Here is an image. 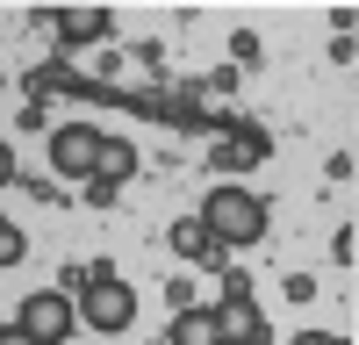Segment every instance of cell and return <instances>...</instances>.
Wrapping results in <instances>:
<instances>
[{
    "mask_svg": "<svg viewBox=\"0 0 359 345\" xmlns=\"http://www.w3.org/2000/svg\"><path fill=\"white\" fill-rule=\"evenodd\" d=\"M201 223H208V238H216V252H245V245H259V238H266V201H259L252 187L223 180V187H208Z\"/></svg>",
    "mask_w": 359,
    "mask_h": 345,
    "instance_id": "obj_1",
    "label": "cell"
},
{
    "mask_svg": "<svg viewBox=\"0 0 359 345\" xmlns=\"http://www.w3.org/2000/svg\"><path fill=\"white\" fill-rule=\"evenodd\" d=\"M79 316H86L94 331H130V324H137L130 280L115 273V266H86V302H79Z\"/></svg>",
    "mask_w": 359,
    "mask_h": 345,
    "instance_id": "obj_2",
    "label": "cell"
},
{
    "mask_svg": "<svg viewBox=\"0 0 359 345\" xmlns=\"http://www.w3.org/2000/svg\"><path fill=\"white\" fill-rule=\"evenodd\" d=\"M15 324L36 338V345H65V338H72V324H79V309H72V295H65V288H36V295L22 302V316H15Z\"/></svg>",
    "mask_w": 359,
    "mask_h": 345,
    "instance_id": "obj_3",
    "label": "cell"
},
{
    "mask_svg": "<svg viewBox=\"0 0 359 345\" xmlns=\"http://www.w3.org/2000/svg\"><path fill=\"white\" fill-rule=\"evenodd\" d=\"M94 158H101V130L57 123V137H50V172L57 180H94Z\"/></svg>",
    "mask_w": 359,
    "mask_h": 345,
    "instance_id": "obj_4",
    "label": "cell"
},
{
    "mask_svg": "<svg viewBox=\"0 0 359 345\" xmlns=\"http://www.w3.org/2000/svg\"><path fill=\"white\" fill-rule=\"evenodd\" d=\"M216 324H223V345H266V309L252 295H223Z\"/></svg>",
    "mask_w": 359,
    "mask_h": 345,
    "instance_id": "obj_5",
    "label": "cell"
},
{
    "mask_svg": "<svg viewBox=\"0 0 359 345\" xmlns=\"http://www.w3.org/2000/svg\"><path fill=\"white\" fill-rule=\"evenodd\" d=\"M165 345H223V324H216V309H201V302L172 309V331H165Z\"/></svg>",
    "mask_w": 359,
    "mask_h": 345,
    "instance_id": "obj_6",
    "label": "cell"
},
{
    "mask_svg": "<svg viewBox=\"0 0 359 345\" xmlns=\"http://www.w3.org/2000/svg\"><path fill=\"white\" fill-rule=\"evenodd\" d=\"M94 36H108V8H94V0L57 8V43H94Z\"/></svg>",
    "mask_w": 359,
    "mask_h": 345,
    "instance_id": "obj_7",
    "label": "cell"
},
{
    "mask_svg": "<svg viewBox=\"0 0 359 345\" xmlns=\"http://www.w3.org/2000/svg\"><path fill=\"white\" fill-rule=\"evenodd\" d=\"M137 172V144H123V137H101V158H94V180L101 187H123Z\"/></svg>",
    "mask_w": 359,
    "mask_h": 345,
    "instance_id": "obj_8",
    "label": "cell"
},
{
    "mask_svg": "<svg viewBox=\"0 0 359 345\" xmlns=\"http://www.w3.org/2000/svg\"><path fill=\"white\" fill-rule=\"evenodd\" d=\"M165 238H172V252H180V259H216V238H208V223H201V216H180Z\"/></svg>",
    "mask_w": 359,
    "mask_h": 345,
    "instance_id": "obj_9",
    "label": "cell"
},
{
    "mask_svg": "<svg viewBox=\"0 0 359 345\" xmlns=\"http://www.w3.org/2000/svg\"><path fill=\"white\" fill-rule=\"evenodd\" d=\"M259 158H266V137H259V130L223 137V144H216V165H223V172H245V165H259Z\"/></svg>",
    "mask_w": 359,
    "mask_h": 345,
    "instance_id": "obj_10",
    "label": "cell"
},
{
    "mask_svg": "<svg viewBox=\"0 0 359 345\" xmlns=\"http://www.w3.org/2000/svg\"><path fill=\"white\" fill-rule=\"evenodd\" d=\"M29 252V238H22V230L8 223V216H0V266H15V259Z\"/></svg>",
    "mask_w": 359,
    "mask_h": 345,
    "instance_id": "obj_11",
    "label": "cell"
},
{
    "mask_svg": "<svg viewBox=\"0 0 359 345\" xmlns=\"http://www.w3.org/2000/svg\"><path fill=\"white\" fill-rule=\"evenodd\" d=\"M287 345H352V338H338V331H294Z\"/></svg>",
    "mask_w": 359,
    "mask_h": 345,
    "instance_id": "obj_12",
    "label": "cell"
},
{
    "mask_svg": "<svg viewBox=\"0 0 359 345\" xmlns=\"http://www.w3.org/2000/svg\"><path fill=\"white\" fill-rule=\"evenodd\" d=\"M22 180V165H15V151H8V144H0V187H15Z\"/></svg>",
    "mask_w": 359,
    "mask_h": 345,
    "instance_id": "obj_13",
    "label": "cell"
},
{
    "mask_svg": "<svg viewBox=\"0 0 359 345\" xmlns=\"http://www.w3.org/2000/svg\"><path fill=\"white\" fill-rule=\"evenodd\" d=\"M0 345H36V338H29L22 324H0Z\"/></svg>",
    "mask_w": 359,
    "mask_h": 345,
    "instance_id": "obj_14",
    "label": "cell"
}]
</instances>
